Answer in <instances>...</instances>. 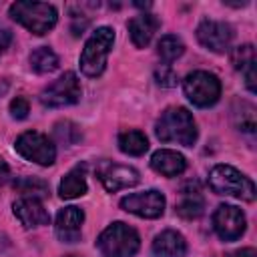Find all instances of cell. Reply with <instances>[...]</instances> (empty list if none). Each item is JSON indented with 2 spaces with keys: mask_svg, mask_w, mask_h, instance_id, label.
I'll return each instance as SVG.
<instances>
[{
  "mask_svg": "<svg viewBox=\"0 0 257 257\" xmlns=\"http://www.w3.org/2000/svg\"><path fill=\"white\" fill-rule=\"evenodd\" d=\"M183 52H185V44H183V40H181L179 36H175V34H165V36L159 40V44H157V54L161 56V60H163L165 64L177 60Z\"/></svg>",
  "mask_w": 257,
  "mask_h": 257,
  "instance_id": "cb8c5ba5",
  "label": "cell"
},
{
  "mask_svg": "<svg viewBox=\"0 0 257 257\" xmlns=\"http://www.w3.org/2000/svg\"><path fill=\"white\" fill-rule=\"evenodd\" d=\"M84 223V211L80 207H64L56 213L54 233L62 243H76L80 239V229Z\"/></svg>",
  "mask_w": 257,
  "mask_h": 257,
  "instance_id": "4fadbf2b",
  "label": "cell"
},
{
  "mask_svg": "<svg viewBox=\"0 0 257 257\" xmlns=\"http://www.w3.org/2000/svg\"><path fill=\"white\" fill-rule=\"evenodd\" d=\"M14 191H18L22 197H44L48 195V183L42 181V179H36V177H20L14 181Z\"/></svg>",
  "mask_w": 257,
  "mask_h": 257,
  "instance_id": "d4e9b609",
  "label": "cell"
},
{
  "mask_svg": "<svg viewBox=\"0 0 257 257\" xmlns=\"http://www.w3.org/2000/svg\"><path fill=\"white\" fill-rule=\"evenodd\" d=\"M52 135H54L56 143L66 145V147H72V145H76V143L82 139L80 128H78L74 122H70V120H60V122H56Z\"/></svg>",
  "mask_w": 257,
  "mask_h": 257,
  "instance_id": "484cf974",
  "label": "cell"
},
{
  "mask_svg": "<svg viewBox=\"0 0 257 257\" xmlns=\"http://www.w3.org/2000/svg\"><path fill=\"white\" fill-rule=\"evenodd\" d=\"M8 14L14 22L22 24L26 30H30L36 36L46 34L56 26L58 12L52 4L46 2H28V0H18L10 4Z\"/></svg>",
  "mask_w": 257,
  "mask_h": 257,
  "instance_id": "7a4b0ae2",
  "label": "cell"
},
{
  "mask_svg": "<svg viewBox=\"0 0 257 257\" xmlns=\"http://www.w3.org/2000/svg\"><path fill=\"white\" fill-rule=\"evenodd\" d=\"M183 92L199 108H209L221 98V80L209 70H193L183 80Z\"/></svg>",
  "mask_w": 257,
  "mask_h": 257,
  "instance_id": "8992f818",
  "label": "cell"
},
{
  "mask_svg": "<svg viewBox=\"0 0 257 257\" xmlns=\"http://www.w3.org/2000/svg\"><path fill=\"white\" fill-rule=\"evenodd\" d=\"M128 34H131V40L137 48H145L151 44L155 32L159 30L161 26V20L155 16V14H149V12H143L135 18L128 20Z\"/></svg>",
  "mask_w": 257,
  "mask_h": 257,
  "instance_id": "9a60e30c",
  "label": "cell"
},
{
  "mask_svg": "<svg viewBox=\"0 0 257 257\" xmlns=\"http://www.w3.org/2000/svg\"><path fill=\"white\" fill-rule=\"evenodd\" d=\"M118 149L128 157H141L149 151V141L141 131H124L118 135Z\"/></svg>",
  "mask_w": 257,
  "mask_h": 257,
  "instance_id": "44dd1931",
  "label": "cell"
},
{
  "mask_svg": "<svg viewBox=\"0 0 257 257\" xmlns=\"http://www.w3.org/2000/svg\"><path fill=\"white\" fill-rule=\"evenodd\" d=\"M64 257H74V255H64Z\"/></svg>",
  "mask_w": 257,
  "mask_h": 257,
  "instance_id": "1f68e13d",
  "label": "cell"
},
{
  "mask_svg": "<svg viewBox=\"0 0 257 257\" xmlns=\"http://www.w3.org/2000/svg\"><path fill=\"white\" fill-rule=\"evenodd\" d=\"M197 40L203 48L211 50V52H227L233 40V28L227 22L221 20H209L205 18L199 26H197Z\"/></svg>",
  "mask_w": 257,
  "mask_h": 257,
  "instance_id": "7c38bea8",
  "label": "cell"
},
{
  "mask_svg": "<svg viewBox=\"0 0 257 257\" xmlns=\"http://www.w3.org/2000/svg\"><path fill=\"white\" fill-rule=\"evenodd\" d=\"M8 177H10V167H8L6 161L0 157V185H4V183L8 181Z\"/></svg>",
  "mask_w": 257,
  "mask_h": 257,
  "instance_id": "4dcf8cb0",
  "label": "cell"
},
{
  "mask_svg": "<svg viewBox=\"0 0 257 257\" xmlns=\"http://www.w3.org/2000/svg\"><path fill=\"white\" fill-rule=\"evenodd\" d=\"M187 241L179 231L167 229L161 231L153 241V255L155 257H185Z\"/></svg>",
  "mask_w": 257,
  "mask_h": 257,
  "instance_id": "ac0fdd59",
  "label": "cell"
},
{
  "mask_svg": "<svg viewBox=\"0 0 257 257\" xmlns=\"http://www.w3.org/2000/svg\"><path fill=\"white\" fill-rule=\"evenodd\" d=\"M12 44V30L0 24V52H4Z\"/></svg>",
  "mask_w": 257,
  "mask_h": 257,
  "instance_id": "f1b7e54d",
  "label": "cell"
},
{
  "mask_svg": "<svg viewBox=\"0 0 257 257\" xmlns=\"http://www.w3.org/2000/svg\"><path fill=\"white\" fill-rule=\"evenodd\" d=\"M14 149H16V153L22 159H26L30 163H36V165H42V167H50L56 161V147H54V143L46 135H42L38 131L22 133L16 139Z\"/></svg>",
  "mask_w": 257,
  "mask_h": 257,
  "instance_id": "ba28073f",
  "label": "cell"
},
{
  "mask_svg": "<svg viewBox=\"0 0 257 257\" xmlns=\"http://www.w3.org/2000/svg\"><path fill=\"white\" fill-rule=\"evenodd\" d=\"M96 177L108 193H116L120 189L135 187L141 181V175L135 167L118 165L112 161H100L96 167Z\"/></svg>",
  "mask_w": 257,
  "mask_h": 257,
  "instance_id": "30bf717a",
  "label": "cell"
},
{
  "mask_svg": "<svg viewBox=\"0 0 257 257\" xmlns=\"http://www.w3.org/2000/svg\"><path fill=\"white\" fill-rule=\"evenodd\" d=\"M155 135L161 143H177L183 147H193L199 133L193 114L185 106H171L159 116L155 124Z\"/></svg>",
  "mask_w": 257,
  "mask_h": 257,
  "instance_id": "6da1fadb",
  "label": "cell"
},
{
  "mask_svg": "<svg viewBox=\"0 0 257 257\" xmlns=\"http://www.w3.org/2000/svg\"><path fill=\"white\" fill-rule=\"evenodd\" d=\"M151 169L163 177H179L187 169V161L173 149H159L151 157Z\"/></svg>",
  "mask_w": 257,
  "mask_h": 257,
  "instance_id": "2e32d148",
  "label": "cell"
},
{
  "mask_svg": "<svg viewBox=\"0 0 257 257\" xmlns=\"http://www.w3.org/2000/svg\"><path fill=\"white\" fill-rule=\"evenodd\" d=\"M84 173H86V165L82 163V165H76L74 169H70L62 177V181L58 185L60 199H76V197H82L86 193L88 185H86V175Z\"/></svg>",
  "mask_w": 257,
  "mask_h": 257,
  "instance_id": "d6986e66",
  "label": "cell"
},
{
  "mask_svg": "<svg viewBox=\"0 0 257 257\" xmlns=\"http://www.w3.org/2000/svg\"><path fill=\"white\" fill-rule=\"evenodd\" d=\"M112 44H114V30L110 26H98L88 36L80 52V70L84 76L96 78L104 72L106 58H108Z\"/></svg>",
  "mask_w": 257,
  "mask_h": 257,
  "instance_id": "277c9868",
  "label": "cell"
},
{
  "mask_svg": "<svg viewBox=\"0 0 257 257\" xmlns=\"http://www.w3.org/2000/svg\"><path fill=\"white\" fill-rule=\"evenodd\" d=\"M239 110L233 108V120H235V126L237 131L245 133V135H255V128H257V122H255V106L247 100H241L237 102Z\"/></svg>",
  "mask_w": 257,
  "mask_h": 257,
  "instance_id": "603a6c76",
  "label": "cell"
},
{
  "mask_svg": "<svg viewBox=\"0 0 257 257\" xmlns=\"http://www.w3.org/2000/svg\"><path fill=\"white\" fill-rule=\"evenodd\" d=\"M225 257H257V251L253 247H243V249H237V251L227 253Z\"/></svg>",
  "mask_w": 257,
  "mask_h": 257,
  "instance_id": "f546056e",
  "label": "cell"
},
{
  "mask_svg": "<svg viewBox=\"0 0 257 257\" xmlns=\"http://www.w3.org/2000/svg\"><path fill=\"white\" fill-rule=\"evenodd\" d=\"M120 209L133 213L141 219H159L165 213V195L157 189H149L143 193H131L120 199Z\"/></svg>",
  "mask_w": 257,
  "mask_h": 257,
  "instance_id": "9c48e42d",
  "label": "cell"
},
{
  "mask_svg": "<svg viewBox=\"0 0 257 257\" xmlns=\"http://www.w3.org/2000/svg\"><path fill=\"white\" fill-rule=\"evenodd\" d=\"M255 48L253 44H241L237 48H233L231 52V64L235 70H239L245 78V86L249 88V92H255Z\"/></svg>",
  "mask_w": 257,
  "mask_h": 257,
  "instance_id": "e0dca14e",
  "label": "cell"
},
{
  "mask_svg": "<svg viewBox=\"0 0 257 257\" xmlns=\"http://www.w3.org/2000/svg\"><path fill=\"white\" fill-rule=\"evenodd\" d=\"M30 66L34 72L38 74H48V72H54L58 68V56L52 48L48 46H40L36 50H32L30 54Z\"/></svg>",
  "mask_w": 257,
  "mask_h": 257,
  "instance_id": "7402d4cb",
  "label": "cell"
},
{
  "mask_svg": "<svg viewBox=\"0 0 257 257\" xmlns=\"http://www.w3.org/2000/svg\"><path fill=\"white\" fill-rule=\"evenodd\" d=\"M153 74H155L157 84L163 86V88H173V86L179 84V76H177V72H175L169 64H161V66H157Z\"/></svg>",
  "mask_w": 257,
  "mask_h": 257,
  "instance_id": "4316f807",
  "label": "cell"
},
{
  "mask_svg": "<svg viewBox=\"0 0 257 257\" xmlns=\"http://www.w3.org/2000/svg\"><path fill=\"white\" fill-rule=\"evenodd\" d=\"M203 209H205V199H203L201 191L197 187L189 189L185 185L181 189V199L175 205V213L183 219H197V217L203 215Z\"/></svg>",
  "mask_w": 257,
  "mask_h": 257,
  "instance_id": "ffe728a7",
  "label": "cell"
},
{
  "mask_svg": "<svg viewBox=\"0 0 257 257\" xmlns=\"http://www.w3.org/2000/svg\"><path fill=\"white\" fill-rule=\"evenodd\" d=\"M12 211L16 215V219L20 221L22 227L32 229V227H42L50 223V215L44 209V205L40 203V199L34 197H20L14 205Z\"/></svg>",
  "mask_w": 257,
  "mask_h": 257,
  "instance_id": "5bb4252c",
  "label": "cell"
},
{
  "mask_svg": "<svg viewBox=\"0 0 257 257\" xmlns=\"http://www.w3.org/2000/svg\"><path fill=\"white\" fill-rule=\"evenodd\" d=\"M209 187L217 195L235 197L241 201H255V185L249 177L231 165H215L209 173Z\"/></svg>",
  "mask_w": 257,
  "mask_h": 257,
  "instance_id": "5b68a950",
  "label": "cell"
},
{
  "mask_svg": "<svg viewBox=\"0 0 257 257\" xmlns=\"http://www.w3.org/2000/svg\"><path fill=\"white\" fill-rule=\"evenodd\" d=\"M247 227L245 213L235 205H219L213 213V229L223 241H237Z\"/></svg>",
  "mask_w": 257,
  "mask_h": 257,
  "instance_id": "8fae6325",
  "label": "cell"
},
{
  "mask_svg": "<svg viewBox=\"0 0 257 257\" xmlns=\"http://www.w3.org/2000/svg\"><path fill=\"white\" fill-rule=\"evenodd\" d=\"M28 112H30V102L24 96H16V98L10 100V114H12V118L24 120L28 116Z\"/></svg>",
  "mask_w": 257,
  "mask_h": 257,
  "instance_id": "83f0119b",
  "label": "cell"
},
{
  "mask_svg": "<svg viewBox=\"0 0 257 257\" xmlns=\"http://www.w3.org/2000/svg\"><path fill=\"white\" fill-rule=\"evenodd\" d=\"M139 233L122 221L110 223L96 239V249L100 257H133L139 251Z\"/></svg>",
  "mask_w": 257,
  "mask_h": 257,
  "instance_id": "3957f363",
  "label": "cell"
},
{
  "mask_svg": "<svg viewBox=\"0 0 257 257\" xmlns=\"http://www.w3.org/2000/svg\"><path fill=\"white\" fill-rule=\"evenodd\" d=\"M80 96H82L80 80L72 70H68L40 92V102L48 108H62V106L76 104Z\"/></svg>",
  "mask_w": 257,
  "mask_h": 257,
  "instance_id": "52a82bcc",
  "label": "cell"
}]
</instances>
